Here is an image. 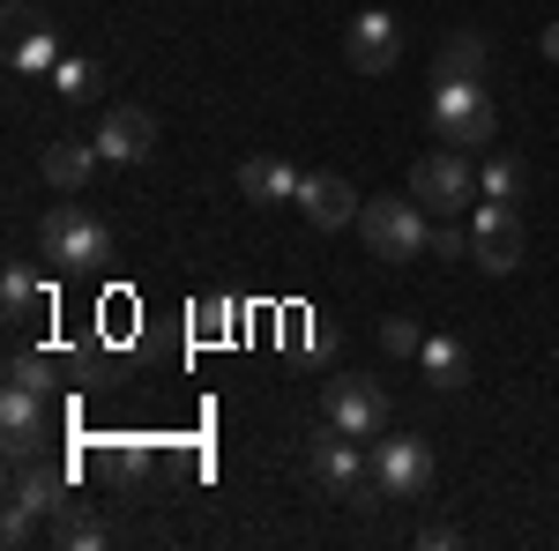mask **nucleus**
Returning <instances> with one entry per match:
<instances>
[{
    "label": "nucleus",
    "mask_w": 559,
    "mask_h": 551,
    "mask_svg": "<svg viewBox=\"0 0 559 551\" xmlns=\"http://www.w3.org/2000/svg\"><path fill=\"white\" fill-rule=\"evenodd\" d=\"M52 89H60V97H75V105H83V97H97V68H90L83 52H68V60H60V68H52Z\"/></svg>",
    "instance_id": "nucleus-24"
},
{
    "label": "nucleus",
    "mask_w": 559,
    "mask_h": 551,
    "mask_svg": "<svg viewBox=\"0 0 559 551\" xmlns=\"http://www.w3.org/2000/svg\"><path fill=\"white\" fill-rule=\"evenodd\" d=\"M321 418L344 424L350 440H381L388 432V387L366 373H329L321 381Z\"/></svg>",
    "instance_id": "nucleus-7"
},
{
    "label": "nucleus",
    "mask_w": 559,
    "mask_h": 551,
    "mask_svg": "<svg viewBox=\"0 0 559 551\" xmlns=\"http://www.w3.org/2000/svg\"><path fill=\"white\" fill-rule=\"evenodd\" d=\"M306 469H313V484H321L329 500H350V507H373V500H381L373 455H358V440H350L344 424H329V418L306 432Z\"/></svg>",
    "instance_id": "nucleus-1"
},
{
    "label": "nucleus",
    "mask_w": 559,
    "mask_h": 551,
    "mask_svg": "<svg viewBox=\"0 0 559 551\" xmlns=\"http://www.w3.org/2000/svg\"><path fill=\"white\" fill-rule=\"evenodd\" d=\"M471 261L485 268V276L522 268V209L515 202H485V209H471Z\"/></svg>",
    "instance_id": "nucleus-10"
},
{
    "label": "nucleus",
    "mask_w": 559,
    "mask_h": 551,
    "mask_svg": "<svg viewBox=\"0 0 559 551\" xmlns=\"http://www.w3.org/2000/svg\"><path fill=\"white\" fill-rule=\"evenodd\" d=\"M373 484H381V500H426L432 492V447L418 432H381L373 440Z\"/></svg>",
    "instance_id": "nucleus-8"
},
{
    "label": "nucleus",
    "mask_w": 559,
    "mask_h": 551,
    "mask_svg": "<svg viewBox=\"0 0 559 551\" xmlns=\"http://www.w3.org/2000/svg\"><path fill=\"white\" fill-rule=\"evenodd\" d=\"M0 313H8V328H31L45 313V284L31 261H8V276H0Z\"/></svg>",
    "instance_id": "nucleus-17"
},
{
    "label": "nucleus",
    "mask_w": 559,
    "mask_h": 551,
    "mask_svg": "<svg viewBox=\"0 0 559 551\" xmlns=\"http://www.w3.org/2000/svg\"><path fill=\"white\" fill-rule=\"evenodd\" d=\"M477 187H485V202H522L530 171H522V157H508V149H492V157L477 165Z\"/></svg>",
    "instance_id": "nucleus-21"
},
{
    "label": "nucleus",
    "mask_w": 559,
    "mask_h": 551,
    "mask_svg": "<svg viewBox=\"0 0 559 551\" xmlns=\"http://www.w3.org/2000/svg\"><path fill=\"white\" fill-rule=\"evenodd\" d=\"M194 321H202V328H194V336H202V343L231 336V298H202V306H194Z\"/></svg>",
    "instance_id": "nucleus-25"
},
{
    "label": "nucleus",
    "mask_w": 559,
    "mask_h": 551,
    "mask_svg": "<svg viewBox=\"0 0 559 551\" xmlns=\"http://www.w3.org/2000/svg\"><path fill=\"white\" fill-rule=\"evenodd\" d=\"M299 187H306V171L292 165V157H247V165H239V194H247V202H261V209L299 202Z\"/></svg>",
    "instance_id": "nucleus-15"
},
{
    "label": "nucleus",
    "mask_w": 559,
    "mask_h": 551,
    "mask_svg": "<svg viewBox=\"0 0 559 551\" xmlns=\"http://www.w3.org/2000/svg\"><path fill=\"white\" fill-rule=\"evenodd\" d=\"M45 544H60V551H97V544H105V522H97L83 500H60V514L45 522Z\"/></svg>",
    "instance_id": "nucleus-19"
},
{
    "label": "nucleus",
    "mask_w": 559,
    "mask_h": 551,
    "mask_svg": "<svg viewBox=\"0 0 559 551\" xmlns=\"http://www.w3.org/2000/svg\"><path fill=\"white\" fill-rule=\"evenodd\" d=\"M463 247H471V231H463L455 216H440V231H432V254H440V261H463Z\"/></svg>",
    "instance_id": "nucleus-26"
},
{
    "label": "nucleus",
    "mask_w": 559,
    "mask_h": 551,
    "mask_svg": "<svg viewBox=\"0 0 559 551\" xmlns=\"http://www.w3.org/2000/svg\"><path fill=\"white\" fill-rule=\"evenodd\" d=\"M411 194L426 202V216H463V202H485V187H477V165L471 149H426L418 165H411Z\"/></svg>",
    "instance_id": "nucleus-4"
},
{
    "label": "nucleus",
    "mask_w": 559,
    "mask_h": 551,
    "mask_svg": "<svg viewBox=\"0 0 559 551\" xmlns=\"http://www.w3.org/2000/svg\"><path fill=\"white\" fill-rule=\"evenodd\" d=\"M545 60H559V23H545Z\"/></svg>",
    "instance_id": "nucleus-28"
},
{
    "label": "nucleus",
    "mask_w": 559,
    "mask_h": 551,
    "mask_svg": "<svg viewBox=\"0 0 559 551\" xmlns=\"http://www.w3.org/2000/svg\"><path fill=\"white\" fill-rule=\"evenodd\" d=\"M381 350L388 358H418V350H426V328H418L411 313H388L381 321Z\"/></svg>",
    "instance_id": "nucleus-23"
},
{
    "label": "nucleus",
    "mask_w": 559,
    "mask_h": 551,
    "mask_svg": "<svg viewBox=\"0 0 559 551\" xmlns=\"http://www.w3.org/2000/svg\"><path fill=\"white\" fill-rule=\"evenodd\" d=\"M344 60L358 68V75H388V68L403 60V23L381 15V8L350 15V23H344Z\"/></svg>",
    "instance_id": "nucleus-12"
},
{
    "label": "nucleus",
    "mask_w": 559,
    "mask_h": 551,
    "mask_svg": "<svg viewBox=\"0 0 559 551\" xmlns=\"http://www.w3.org/2000/svg\"><path fill=\"white\" fill-rule=\"evenodd\" d=\"M418 373H426L432 387H463V381H471V350H463V336H426Z\"/></svg>",
    "instance_id": "nucleus-20"
},
{
    "label": "nucleus",
    "mask_w": 559,
    "mask_h": 551,
    "mask_svg": "<svg viewBox=\"0 0 559 551\" xmlns=\"http://www.w3.org/2000/svg\"><path fill=\"white\" fill-rule=\"evenodd\" d=\"M97 165H105V157H97V142H75V134L45 142V157H38L45 187H60V194H83V187H90V171H97Z\"/></svg>",
    "instance_id": "nucleus-16"
},
{
    "label": "nucleus",
    "mask_w": 559,
    "mask_h": 551,
    "mask_svg": "<svg viewBox=\"0 0 559 551\" xmlns=\"http://www.w3.org/2000/svg\"><path fill=\"white\" fill-rule=\"evenodd\" d=\"M299 209L313 231H344V224H358V187H350L344 171H306V187H299Z\"/></svg>",
    "instance_id": "nucleus-14"
},
{
    "label": "nucleus",
    "mask_w": 559,
    "mask_h": 551,
    "mask_svg": "<svg viewBox=\"0 0 559 551\" xmlns=\"http://www.w3.org/2000/svg\"><path fill=\"white\" fill-rule=\"evenodd\" d=\"M492 128H500V112H492L485 83H432V134L448 149H471L477 157L492 142Z\"/></svg>",
    "instance_id": "nucleus-5"
},
{
    "label": "nucleus",
    "mask_w": 559,
    "mask_h": 551,
    "mask_svg": "<svg viewBox=\"0 0 559 551\" xmlns=\"http://www.w3.org/2000/svg\"><path fill=\"white\" fill-rule=\"evenodd\" d=\"M38 247H45V261H52V268L90 276V268H105V261H112V231H105V216H90L83 202H60V209H45Z\"/></svg>",
    "instance_id": "nucleus-3"
},
{
    "label": "nucleus",
    "mask_w": 559,
    "mask_h": 551,
    "mask_svg": "<svg viewBox=\"0 0 559 551\" xmlns=\"http://www.w3.org/2000/svg\"><path fill=\"white\" fill-rule=\"evenodd\" d=\"M0 432H8V463H38L52 424H45V387L8 381L0 387Z\"/></svg>",
    "instance_id": "nucleus-11"
},
{
    "label": "nucleus",
    "mask_w": 559,
    "mask_h": 551,
    "mask_svg": "<svg viewBox=\"0 0 559 551\" xmlns=\"http://www.w3.org/2000/svg\"><path fill=\"white\" fill-rule=\"evenodd\" d=\"M60 500H68V477L52 463H15V484H8V522H0V537L23 551L31 537H38V522H52L60 514Z\"/></svg>",
    "instance_id": "nucleus-6"
},
{
    "label": "nucleus",
    "mask_w": 559,
    "mask_h": 551,
    "mask_svg": "<svg viewBox=\"0 0 559 551\" xmlns=\"http://www.w3.org/2000/svg\"><path fill=\"white\" fill-rule=\"evenodd\" d=\"M97 469H105L112 484H142V477H150V455H142V440H105Z\"/></svg>",
    "instance_id": "nucleus-22"
},
{
    "label": "nucleus",
    "mask_w": 559,
    "mask_h": 551,
    "mask_svg": "<svg viewBox=\"0 0 559 551\" xmlns=\"http://www.w3.org/2000/svg\"><path fill=\"white\" fill-rule=\"evenodd\" d=\"M8 381H23V387H45V381H52V366H45V358H8Z\"/></svg>",
    "instance_id": "nucleus-27"
},
{
    "label": "nucleus",
    "mask_w": 559,
    "mask_h": 551,
    "mask_svg": "<svg viewBox=\"0 0 559 551\" xmlns=\"http://www.w3.org/2000/svg\"><path fill=\"white\" fill-rule=\"evenodd\" d=\"M90 142H97L105 165H150V149H157V120H150L142 105H120V112H105V128L90 134Z\"/></svg>",
    "instance_id": "nucleus-13"
},
{
    "label": "nucleus",
    "mask_w": 559,
    "mask_h": 551,
    "mask_svg": "<svg viewBox=\"0 0 559 551\" xmlns=\"http://www.w3.org/2000/svg\"><path fill=\"white\" fill-rule=\"evenodd\" d=\"M358 231H366V254L395 261V268L432 254V224H426V202H418V194H381V202H366V209H358Z\"/></svg>",
    "instance_id": "nucleus-2"
},
{
    "label": "nucleus",
    "mask_w": 559,
    "mask_h": 551,
    "mask_svg": "<svg viewBox=\"0 0 559 551\" xmlns=\"http://www.w3.org/2000/svg\"><path fill=\"white\" fill-rule=\"evenodd\" d=\"M432 83H485V38L455 31V38L432 52Z\"/></svg>",
    "instance_id": "nucleus-18"
},
{
    "label": "nucleus",
    "mask_w": 559,
    "mask_h": 551,
    "mask_svg": "<svg viewBox=\"0 0 559 551\" xmlns=\"http://www.w3.org/2000/svg\"><path fill=\"white\" fill-rule=\"evenodd\" d=\"M0 38H8V68H15V75H52V68L68 60V52H60V31H52V15L31 8V0H8Z\"/></svg>",
    "instance_id": "nucleus-9"
}]
</instances>
